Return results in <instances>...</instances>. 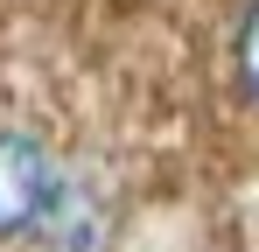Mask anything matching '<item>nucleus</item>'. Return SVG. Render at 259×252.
<instances>
[{
	"instance_id": "obj_3",
	"label": "nucleus",
	"mask_w": 259,
	"mask_h": 252,
	"mask_svg": "<svg viewBox=\"0 0 259 252\" xmlns=\"http://www.w3.org/2000/svg\"><path fill=\"white\" fill-rule=\"evenodd\" d=\"M231 77H238V91L259 105V0H245L238 21H231Z\"/></svg>"
},
{
	"instance_id": "obj_1",
	"label": "nucleus",
	"mask_w": 259,
	"mask_h": 252,
	"mask_svg": "<svg viewBox=\"0 0 259 252\" xmlns=\"http://www.w3.org/2000/svg\"><path fill=\"white\" fill-rule=\"evenodd\" d=\"M63 182H70V168L49 154L42 133L7 126L0 133V238H42Z\"/></svg>"
},
{
	"instance_id": "obj_2",
	"label": "nucleus",
	"mask_w": 259,
	"mask_h": 252,
	"mask_svg": "<svg viewBox=\"0 0 259 252\" xmlns=\"http://www.w3.org/2000/svg\"><path fill=\"white\" fill-rule=\"evenodd\" d=\"M42 245L49 252H98L105 245V203H98V189H91L84 175L63 182V196H56V210H49V224H42Z\"/></svg>"
}]
</instances>
